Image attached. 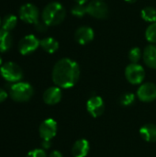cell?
<instances>
[{
  "instance_id": "6da1fadb",
  "label": "cell",
  "mask_w": 156,
  "mask_h": 157,
  "mask_svg": "<svg viewBox=\"0 0 156 157\" xmlns=\"http://www.w3.org/2000/svg\"><path fill=\"white\" fill-rule=\"evenodd\" d=\"M51 77L55 86L60 88L73 87L79 80L80 67L75 61L63 58L54 64Z\"/></svg>"
},
{
  "instance_id": "7a4b0ae2",
  "label": "cell",
  "mask_w": 156,
  "mask_h": 157,
  "mask_svg": "<svg viewBox=\"0 0 156 157\" xmlns=\"http://www.w3.org/2000/svg\"><path fill=\"white\" fill-rule=\"evenodd\" d=\"M66 17V11L63 6L59 2H51L43 8L41 19L50 27L61 24Z\"/></svg>"
},
{
  "instance_id": "3957f363",
  "label": "cell",
  "mask_w": 156,
  "mask_h": 157,
  "mask_svg": "<svg viewBox=\"0 0 156 157\" xmlns=\"http://www.w3.org/2000/svg\"><path fill=\"white\" fill-rule=\"evenodd\" d=\"M9 94L12 99L17 102H27L32 98L34 89L29 83L17 82L11 85L9 88Z\"/></svg>"
},
{
  "instance_id": "277c9868",
  "label": "cell",
  "mask_w": 156,
  "mask_h": 157,
  "mask_svg": "<svg viewBox=\"0 0 156 157\" xmlns=\"http://www.w3.org/2000/svg\"><path fill=\"white\" fill-rule=\"evenodd\" d=\"M0 75L2 77L10 83H17L23 77V71L21 67L13 62H7L1 65Z\"/></svg>"
},
{
  "instance_id": "5b68a950",
  "label": "cell",
  "mask_w": 156,
  "mask_h": 157,
  "mask_svg": "<svg viewBox=\"0 0 156 157\" xmlns=\"http://www.w3.org/2000/svg\"><path fill=\"white\" fill-rule=\"evenodd\" d=\"M87 14L97 19H105L109 15L108 5L102 0H92L86 5Z\"/></svg>"
},
{
  "instance_id": "8992f818",
  "label": "cell",
  "mask_w": 156,
  "mask_h": 157,
  "mask_svg": "<svg viewBox=\"0 0 156 157\" xmlns=\"http://www.w3.org/2000/svg\"><path fill=\"white\" fill-rule=\"evenodd\" d=\"M125 76L131 85H140L145 77V71L139 63H130L125 69Z\"/></svg>"
},
{
  "instance_id": "52a82bcc",
  "label": "cell",
  "mask_w": 156,
  "mask_h": 157,
  "mask_svg": "<svg viewBox=\"0 0 156 157\" xmlns=\"http://www.w3.org/2000/svg\"><path fill=\"white\" fill-rule=\"evenodd\" d=\"M19 17L26 23L35 24L40 20V11L35 5L27 3L19 8Z\"/></svg>"
},
{
  "instance_id": "ba28073f",
  "label": "cell",
  "mask_w": 156,
  "mask_h": 157,
  "mask_svg": "<svg viewBox=\"0 0 156 157\" xmlns=\"http://www.w3.org/2000/svg\"><path fill=\"white\" fill-rule=\"evenodd\" d=\"M39 46H40V40L34 35L29 34L24 36L20 40L18 43V50L22 55H28L34 52Z\"/></svg>"
},
{
  "instance_id": "9c48e42d",
  "label": "cell",
  "mask_w": 156,
  "mask_h": 157,
  "mask_svg": "<svg viewBox=\"0 0 156 157\" xmlns=\"http://www.w3.org/2000/svg\"><path fill=\"white\" fill-rule=\"evenodd\" d=\"M86 110L94 118L101 116L105 110V103L102 98L99 96L91 97L86 102Z\"/></svg>"
},
{
  "instance_id": "30bf717a",
  "label": "cell",
  "mask_w": 156,
  "mask_h": 157,
  "mask_svg": "<svg viewBox=\"0 0 156 157\" xmlns=\"http://www.w3.org/2000/svg\"><path fill=\"white\" fill-rule=\"evenodd\" d=\"M39 132L42 140L51 141L57 133V123L53 119H46L41 122Z\"/></svg>"
},
{
  "instance_id": "8fae6325",
  "label": "cell",
  "mask_w": 156,
  "mask_h": 157,
  "mask_svg": "<svg viewBox=\"0 0 156 157\" xmlns=\"http://www.w3.org/2000/svg\"><path fill=\"white\" fill-rule=\"evenodd\" d=\"M138 98L143 102H152L156 99V86L154 83L147 82L138 88Z\"/></svg>"
},
{
  "instance_id": "7c38bea8",
  "label": "cell",
  "mask_w": 156,
  "mask_h": 157,
  "mask_svg": "<svg viewBox=\"0 0 156 157\" xmlns=\"http://www.w3.org/2000/svg\"><path fill=\"white\" fill-rule=\"evenodd\" d=\"M94 36L95 33L93 29L87 26L79 27L74 32V39L81 45H86L90 43L94 40Z\"/></svg>"
},
{
  "instance_id": "4fadbf2b",
  "label": "cell",
  "mask_w": 156,
  "mask_h": 157,
  "mask_svg": "<svg viewBox=\"0 0 156 157\" xmlns=\"http://www.w3.org/2000/svg\"><path fill=\"white\" fill-rule=\"evenodd\" d=\"M42 98L47 105L58 104L62 99V90L59 86H51L44 91Z\"/></svg>"
},
{
  "instance_id": "5bb4252c",
  "label": "cell",
  "mask_w": 156,
  "mask_h": 157,
  "mask_svg": "<svg viewBox=\"0 0 156 157\" xmlns=\"http://www.w3.org/2000/svg\"><path fill=\"white\" fill-rule=\"evenodd\" d=\"M90 150V145L87 140L79 139L77 140L72 148V154L74 157H86Z\"/></svg>"
},
{
  "instance_id": "9a60e30c",
  "label": "cell",
  "mask_w": 156,
  "mask_h": 157,
  "mask_svg": "<svg viewBox=\"0 0 156 157\" xmlns=\"http://www.w3.org/2000/svg\"><path fill=\"white\" fill-rule=\"evenodd\" d=\"M143 59L144 63L152 68L156 69V45L155 44H149L145 47L143 53Z\"/></svg>"
},
{
  "instance_id": "2e32d148",
  "label": "cell",
  "mask_w": 156,
  "mask_h": 157,
  "mask_svg": "<svg viewBox=\"0 0 156 157\" xmlns=\"http://www.w3.org/2000/svg\"><path fill=\"white\" fill-rule=\"evenodd\" d=\"M141 137L148 143H156V125L145 124L140 129Z\"/></svg>"
},
{
  "instance_id": "e0dca14e",
  "label": "cell",
  "mask_w": 156,
  "mask_h": 157,
  "mask_svg": "<svg viewBox=\"0 0 156 157\" xmlns=\"http://www.w3.org/2000/svg\"><path fill=\"white\" fill-rule=\"evenodd\" d=\"M40 47L48 53H54L59 49V42L51 37H47L40 40Z\"/></svg>"
},
{
  "instance_id": "ac0fdd59",
  "label": "cell",
  "mask_w": 156,
  "mask_h": 157,
  "mask_svg": "<svg viewBox=\"0 0 156 157\" xmlns=\"http://www.w3.org/2000/svg\"><path fill=\"white\" fill-rule=\"evenodd\" d=\"M12 45V37L9 31L0 29V52H7Z\"/></svg>"
},
{
  "instance_id": "d6986e66",
  "label": "cell",
  "mask_w": 156,
  "mask_h": 157,
  "mask_svg": "<svg viewBox=\"0 0 156 157\" xmlns=\"http://www.w3.org/2000/svg\"><path fill=\"white\" fill-rule=\"evenodd\" d=\"M17 24V17L14 15H7L3 18L1 27H2V29H5L10 32L12 29L16 28Z\"/></svg>"
},
{
  "instance_id": "ffe728a7",
  "label": "cell",
  "mask_w": 156,
  "mask_h": 157,
  "mask_svg": "<svg viewBox=\"0 0 156 157\" xmlns=\"http://www.w3.org/2000/svg\"><path fill=\"white\" fill-rule=\"evenodd\" d=\"M141 16L144 21L150 24L154 23L156 22V8L153 6H145L141 12Z\"/></svg>"
},
{
  "instance_id": "44dd1931",
  "label": "cell",
  "mask_w": 156,
  "mask_h": 157,
  "mask_svg": "<svg viewBox=\"0 0 156 157\" xmlns=\"http://www.w3.org/2000/svg\"><path fill=\"white\" fill-rule=\"evenodd\" d=\"M145 39L151 42V44L156 43V22L151 23L145 30Z\"/></svg>"
},
{
  "instance_id": "7402d4cb",
  "label": "cell",
  "mask_w": 156,
  "mask_h": 157,
  "mask_svg": "<svg viewBox=\"0 0 156 157\" xmlns=\"http://www.w3.org/2000/svg\"><path fill=\"white\" fill-rule=\"evenodd\" d=\"M135 102V95L132 93H124L120 98V104L122 107H131Z\"/></svg>"
},
{
  "instance_id": "603a6c76",
  "label": "cell",
  "mask_w": 156,
  "mask_h": 157,
  "mask_svg": "<svg viewBox=\"0 0 156 157\" xmlns=\"http://www.w3.org/2000/svg\"><path fill=\"white\" fill-rule=\"evenodd\" d=\"M71 13L73 16L76 17H83L86 14H87L86 10V5H79L75 4L72 8H71Z\"/></svg>"
},
{
  "instance_id": "cb8c5ba5",
  "label": "cell",
  "mask_w": 156,
  "mask_h": 157,
  "mask_svg": "<svg viewBox=\"0 0 156 157\" xmlns=\"http://www.w3.org/2000/svg\"><path fill=\"white\" fill-rule=\"evenodd\" d=\"M142 56H143V53L139 47H134L131 49V51L129 52V59L131 62V63H138Z\"/></svg>"
},
{
  "instance_id": "d4e9b609",
  "label": "cell",
  "mask_w": 156,
  "mask_h": 157,
  "mask_svg": "<svg viewBox=\"0 0 156 157\" xmlns=\"http://www.w3.org/2000/svg\"><path fill=\"white\" fill-rule=\"evenodd\" d=\"M26 157H47V155L43 149H34L30 151Z\"/></svg>"
},
{
  "instance_id": "484cf974",
  "label": "cell",
  "mask_w": 156,
  "mask_h": 157,
  "mask_svg": "<svg viewBox=\"0 0 156 157\" xmlns=\"http://www.w3.org/2000/svg\"><path fill=\"white\" fill-rule=\"evenodd\" d=\"M34 26H35L36 30H38L40 32H45L47 30L48 27H49L43 20H39L38 22H36L34 24Z\"/></svg>"
},
{
  "instance_id": "4316f807",
  "label": "cell",
  "mask_w": 156,
  "mask_h": 157,
  "mask_svg": "<svg viewBox=\"0 0 156 157\" xmlns=\"http://www.w3.org/2000/svg\"><path fill=\"white\" fill-rule=\"evenodd\" d=\"M7 98V93L5 89L0 87V103L4 102Z\"/></svg>"
},
{
  "instance_id": "83f0119b",
  "label": "cell",
  "mask_w": 156,
  "mask_h": 157,
  "mask_svg": "<svg viewBox=\"0 0 156 157\" xmlns=\"http://www.w3.org/2000/svg\"><path fill=\"white\" fill-rule=\"evenodd\" d=\"M41 145H42V149H43V150H47V149L51 148V141H48V140H43V141H42V144H41Z\"/></svg>"
},
{
  "instance_id": "f1b7e54d",
  "label": "cell",
  "mask_w": 156,
  "mask_h": 157,
  "mask_svg": "<svg viewBox=\"0 0 156 157\" xmlns=\"http://www.w3.org/2000/svg\"><path fill=\"white\" fill-rule=\"evenodd\" d=\"M49 157H63L62 153H60L59 151H52Z\"/></svg>"
},
{
  "instance_id": "f546056e",
  "label": "cell",
  "mask_w": 156,
  "mask_h": 157,
  "mask_svg": "<svg viewBox=\"0 0 156 157\" xmlns=\"http://www.w3.org/2000/svg\"><path fill=\"white\" fill-rule=\"evenodd\" d=\"M74 2L79 5H86L88 2V0H74Z\"/></svg>"
},
{
  "instance_id": "4dcf8cb0",
  "label": "cell",
  "mask_w": 156,
  "mask_h": 157,
  "mask_svg": "<svg viewBox=\"0 0 156 157\" xmlns=\"http://www.w3.org/2000/svg\"><path fill=\"white\" fill-rule=\"evenodd\" d=\"M137 0H125V2H127V3H129V4H133V3H135Z\"/></svg>"
},
{
  "instance_id": "1f68e13d",
  "label": "cell",
  "mask_w": 156,
  "mask_h": 157,
  "mask_svg": "<svg viewBox=\"0 0 156 157\" xmlns=\"http://www.w3.org/2000/svg\"><path fill=\"white\" fill-rule=\"evenodd\" d=\"M2 64V58H1V56H0V65Z\"/></svg>"
},
{
  "instance_id": "d6a6232c",
  "label": "cell",
  "mask_w": 156,
  "mask_h": 157,
  "mask_svg": "<svg viewBox=\"0 0 156 157\" xmlns=\"http://www.w3.org/2000/svg\"><path fill=\"white\" fill-rule=\"evenodd\" d=\"M1 23H2V20H1V18H0V27H1Z\"/></svg>"
},
{
  "instance_id": "836d02e7",
  "label": "cell",
  "mask_w": 156,
  "mask_h": 157,
  "mask_svg": "<svg viewBox=\"0 0 156 157\" xmlns=\"http://www.w3.org/2000/svg\"><path fill=\"white\" fill-rule=\"evenodd\" d=\"M102 1H103V0H102Z\"/></svg>"
}]
</instances>
